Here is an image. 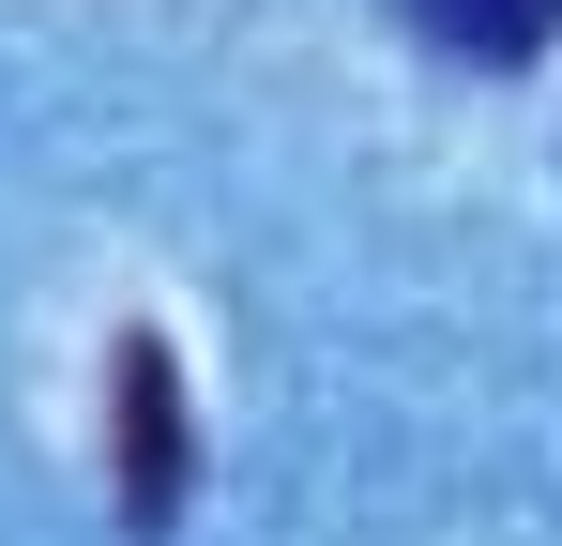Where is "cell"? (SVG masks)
Returning <instances> with one entry per match:
<instances>
[{
    "label": "cell",
    "instance_id": "6da1fadb",
    "mask_svg": "<svg viewBox=\"0 0 562 546\" xmlns=\"http://www.w3.org/2000/svg\"><path fill=\"white\" fill-rule=\"evenodd\" d=\"M122 501L137 516L183 501V379H168V334H122Z\"/></svg>",
    "mask_w": 562,
    "mask_h": 546
},
{
    "label": "cell",
    "instance_id": "7a4b0ae2",
    "mask_svg": "<svg viewBox=\"0 0 562 546\" xmlns=\"http://www.w3.org/2000/svg\"><path fill=\"white\" fill-rule=\"evenodd\" d=\"M426 31H441L457 61H486V77H517V61L562 46V0H426Z\"/></svg>",
    "mask_w": 562,
    "mask_h": 546
}]
</instances>
